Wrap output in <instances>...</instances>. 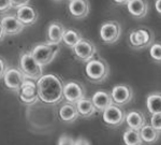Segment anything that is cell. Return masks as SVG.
<instances>
[{
  "label": "cell",
  "instance_id": "1",
  "mask_svg": "<svg viewBox=\"0 0 161 145\" xmlns=\"http://www.w3.org/2000/svg\"><path fill=\"white\" fill-rule=\"evenodd\" d=\"M64 83L55 74H45L37 81L39 99L46 104H57L64 98Z\"/></svg>",
  "mask_w": 161,
  "mask_h": 145
},
{
  "label": "cell",
  "instance_id": "2",
  "mask_svg": "<svg viewBox=\"0 0 161 145\" xmlns=\"http://www.w3.org/2000/svg\"><path fill=\"white\" fill-rule=\"evenodd\" d=\"M85 72L89 81L93 83H101L108 79L110 74V67L103 58L93 57L86 63Z\"/></svg>",
  "mask_w": 161,
  "mask_h": 145
},
{
  "label": "cell",
  "instance_id": "3",
  "mask_svg": "<svg viewBox=\"0 0 161 145\" xmlns=\"http://www.w3.org/2000/svg\"><path fill=\"white\" fill-rule=\"evenodd\" d=\"M20 70L27 79L33 80V81H38L41 76L43 75V66L33 58L31 53L23 54L19 60Z\"/></svg>",
  "mask_w": 161,
  "mask_h": 145
},
{
  "label": "cell",
  "instance_id": "4",
  "mask_svg": "<svg viewBox=\"0 0 161 145\" xmlns=\"http://www.w3.org/2000/svg\"><path fill=\"white\" fill-rule=\"evenodd\" d=\"M59 52L58 44H51V43H44V44H39L32 48L31 55L33 58L38 61L41 66H46L51 64L55 59Z\"/></svg>",
  "mask_w": 161,
  "mask_h": 145
},
{
  "label": "cell",
  "instance_id": "5",
  "mask_svg": "<svg viewBox=\"0 0 161 145\" xmlns=\"http://www.w3.org/2000/svg\"><path fill=\"white\" fill-rule=\"evenodd\" d=\"M154 35L147 28H139L130 32L129 42L130 45L136 50H141L153 44Z\"/></svg>",
  "mask_w": 161,
  "mask_h": 145
},
{
  "label": "cell",
  "instance_id": "6",
  "mask_svg": "<svg viewBox=\"0 0 161 145\" xmlns=\"http://www.w3.org/2000/svg\"><path fill=\"white\" fill-rule=\"evenodd\" d=\"M121 35V26L116 20H108L103 23L100 27V38L106 44L117 42Z\"/></svg>",
  "mask_w": 161,
  "mask_h": 145
},
{
  "label": "cell",
  "instance_id": "7",
  "mask_svg": "<svg viewBox=\"0 0 161 145\" xmlns=\"http://www.w3.org/2000/svg\"><path fill=\"white\" fill-rule=\"evenodd\" d=\"M86 97L84 85L76 81H70L64 85V98L70 103H75Z\"/></svg>",
  "mask_w": 161,
  "mask_h": 145
},
{
  "label": "cell",
  "instance_id": "8",
  "mask_svg": "<svg viewBox=\"0 0 161 145\" xmlns=\"http://www.w3.org/2000/svg\"><path fill=\"white\" fill-rule=\"evenodd\" d=\"M103 121L110 127H118L125 121V114L124 110L117 104H112L108 109L103 111Z\"/></svg>",
  "mask_w": 161,
  "mask_h": 145
},
{
  "label": "cell",
  "instance_id": "9",
  "mask_svg": "<svg viewBox=\"0 0 161 145\" xmlns=\"http://www.w3.org/2000/svg\"><path fill=\"white\" fill-rule=\"evenodd\" d=\"M19 99L25 104H33L39 100L37 83L33 80L26 79L19 90Z\"/></svg>",
  "mask_w": 161,
  "mask_h": 145
},
{
  "label": "cell",
  "instance_id": "10",
  "mask_svg": "<svg viewBox=\"0 0 161 145\" xmlns=\"http://www.w3.org/2000/svg\"><path fill=\"white\" fill-rule=\"evenodd\" d=\"M73 52L75 56L82 61L87 63L88 60H90L92 58L96 56L97 54V48L96 45L93 44L90 40L82 38L80 40V42L73 47Z\"/></svg>",
  "mask_w": 161,
  "mask_h": 145
},
{
  "label": "cell",
  "instance_id": "11",
  "mask_svg": "<svg viewBox=\"0 0 161 145\" xmlns=\"http://www.w3.org/2000/svg\"><path fill=\"white\" fill-rule=\"evenodd\" d=\"M26 79L27 77L25 76L22 70L17 68H8L3 75V81L6 86L9 89L14 90V92H19Z\"/></svg>",
  "mask_w": 161,
  "mask_h": 145
},
{
  "label": "cell",
  "instance_id": "12",
  "mask_svg": "<svg viewBox=\"0 0 161 145\" xmlns=\"http://www.w3.org/2000/svg\"><path fill=\"white\" fill-rule=\"evenodd\" d=\"M112 99L115 104L119 105H126L129 103L133 98V90L129 85L126 84H119L113 87L111 92Z\"/></svg>",
  "mask_w": 161,
  "mask_h": 145
},
{
  "label": "cell",
  "instance_id": "13",
  "mask_svg": "<svg viewBox=\"0 0 161 145\" xmlns=\"http://www.w3.org/2000/svg\"><path fill=\"white\" fill-rule=\"evenodd\" d=\"M0 23L3 26L6 33L9 36L19 35L25 28V25L16 16H13V15H6V16H3L1 20H0Z\"/></svg>",
  "mask_w": 161,
  "mask_h": 145
},
{
  "label": "cell",
  "instance_id": "14",
  "mask_svg": "<svg viewBox=\"0 0 161 145\" xmlns=\"http://www.w3.org/2000/svg\"><path fill=\"white\" fill-rule=\"evenodd\" d=\"M69 12L74 19H84L89 13L88 0H70Z\"/></svg>",
  "mask_w": 161,
  "mask_h": 145
},
{
  "label": "cell",
  "instance_id": "15",
  "mask_svg": "<svg viewBox=\"0 0 161 145\" xmlns=\"http://www.w3.org/2000/svg\"><path fill=\"white\" fill-rule=\"evenodd\" d=\"M127 9L133 17L143 19L148 12V3L146 0H129L127 3Z\"/></svg>",
  "mask_w": 161,
  "mask_h": 145
},
{
  "label": "cell",
  "instance_id": "16",
  "mask_svg": "<svg viewBox=\"0 0 161 145\" xmlns=\"http://www.w3.org/2000/svg\"><path fill=\"white\" fill-rule=\"evenodd\" d=\"M92 101L93 105L97 109V111H103L108 109L110 105L113 104V99H112L111 92H108L105 90H98L96 92L92 97Z\"/></svg>",
  "mask_w": 161,
  "mask_h": 145
},
{
  "label": "cell",
  "instance_id": "17",
  "mask_svg": "<svg viewBox=\"0 0 161 145\" xmlns=\"http://www.w3.org/2000/svg\"><path fill=\"white\" fill-rule=\"evenodd\" d=\"M16 17L25 26H29V25L35 24V23L37 22L38 13L32 7H29L26 4V6H23L17 9Z\"/></svg>",
  "mask_w": 161,
  "mask_h": 145
},
{
  "label": "cell",
  "instance_id": "18",
  "mask_svg": "<svg viewBox=\"0 0 161 145\" xmlns=\"http://www.w3.org/2000/svg\"><path fill=\"white\" fill-rule=\"evenodd\" d=\"M64 27L61 23L53 22L47 29V42L51 44H59L62 42V37L64 33Z\"/></svg>",
  "mask_w": 161,
  "mask_h": 145
},
{
  "label": "cell",
  "instance_id": "19",
  "mask_svg": "<svg viewBox=\"0 0 161 145\" xmlns=\"http://www.w3.org/2000/svg\"><path fill=\"white\" fill-rule=\"evenodd\" d=\"M125 120H126L127 125L129 126V128L134 129V130H140L146 124L144 114L141 111L136 110H132L129 113H127Z\"/></svg>",
  "mask_w": 161,
  "mask_h": 145
},
{
  "label": "cell",
  "instance_id": "20",
  "mask_svg": "<svg viewBox=\"0 0 161 145\" xmlns=\"http://www.w3.org/2000/svg\"><path fill=\"white\" fill-rule=\"evenodd\" d=\"M75 105H76L79 115L84 118L92 117V116L95 115L96 112H97V109L93 105L92 99H88L86 97L77 101V102L75 103Z\"/></svg>",
  "mask_w": 161,
  "mask_h": 145
},
{
  "label": "cell",
  "instance_id": "21",
  "mask_svg": "<svg viewBox=\"0 0 161 145\" xmlns=\"http://www.w3.org/2000/svg\"><path fill=\"white\" fill-rule=\"evenodd\" d=\"M79 112H77L76 105L73 103H66L59 110V117L64 123H73L79 118Z\"/></svg>",
  "mask_w": 161,
  "mask_h": 145
},
{
  "label": "cell",
  "instance_id": "22",
  "mask_svg": "<svg viewBox=\"0 0 161 145\" xmlns=\"http://www.w3.org/2000/svg\"><path fill=\"white\" fill-rule=\"evenodd\" d=\"M140 134H141L143 144H147V145L155 144L156 142L159 140V137H160V133L156 130L154 127L152 125H147V124H145V125L140 129Z\"/></svg>",
  "mask_w": 161,
  "mask_h": 145
},
{
  "label": "cell",
  "instance_id": "23",
  "mask_svg": "<svg viewBox=\"0 0 161 145\" xmlns=\"http://www.w3.org/2000/svg\"><path fill=\"white\" fill-rule=\"evenodd\" d=\"M146 108L150 114L161 113V92H152L146 98Z\"/></svg>",
  "mask_w": 161,
  "mask_h": 145
},
{
  "label": "cell",
  "instance_id": "24",
  "mask_svg": "<svg viewBox=\"0 0 161 145\" xmlns=\"http://www.w3.org/2000/svg\"><path fill=\"white\" fill-rule=\"evenodd\" d=\"M123 141L125 145H142L143 141L141 139L140 130H134V129L128 128L124 132Z\"/></svg>",
  "mask_w": 161,
  "mask_h": 145
},
{
  "label": "cell",
  "instance_id": "25",
  "mask_svg": "<svg viewBox=\"0 0 161 145\" xmlns=\"http://www.w3.org/2000/svg\"><path fill=\"white\" fill-rule=\"evenodd\" d=\"M80 39H82V36H80L79 31H76L74 29H67L64 30V37H62V42L67 46L73 48L80 42Z\"/></svg>",
  "mask_w": 161,
  "mask_h": 145
},
{
  "label": "cell",
  "instance_id": "26",
  "mask_svg": "<svg viewBox=\"0 0 161 145\" xmlns=\"http://www.w3.org/2000/svg\"><path fill=\"white\" fill-rule=\"evenodd\" d=\"M149 55L157 63H161V42H155L150 45Z\"/></svg>",
  "mask_w": 161,
  "mask_h": 145
},
{
  "label": "cell",
  "instance_id": "27",
  "mask_svg": "<svg viewBox=\"0 0 161 145\" xmlns=\"http://www.w3.org/2000/svg\"><path fill=\"white\" fill-rule=\"evenodd\" d=\"M150 125H152L159 133H161V113L152 114L150 118Z\"/></svg>",
  "mask_w": 161,
  "mask_h": 145
},
{
  "label": "cell",
  "instance_id": "28",
  "mask_svg": "<svg viewBox=\"0 0 161 145\" xmlns=\"http://www.w3.org/2000/svg\"><path fill=\"white\" fill-rule=\"evenodd\" d=\"M74 142H75V140L72 138L71 136L64 133V134H62V136H60V138L58 139L57 145H74Z\"/></svg>",
  "mask_w": 161,
  "mask_h": 145
},
{
  "label": "cell",
  "instance_id": "29",
  "mask_svg": "<svg viewBox=\"0 0 161 145\" xmlns=\"http://www.w3.org/2000/svg\"><path fill=\"white\" fill-rule=\"evenodd\" d=\"M30 0H10L12 8H20L29 3Z\"/></svg>",
  "mask_w": 161,
  "mask_h": 145
},
{
  "label": "cell",
  "instance_id": "30",
  "mask_svg": "<svg viewBox=\"0 0 161 145\" xmlns=\"http://www.w3.org/2000/svg\"><path fill=\"white\" fill-rule=\"evenodd\" d=\"M8 64L6 63L3 58H0V79H3V75L6 73V71L8 70Z\"/></svg>",
  "mask_w": 161,
  "mask_h": 145
},
{
  "label": "cell",
  "instance_id": "31",
  "mask_svg": "<svg viewBox=\"0 0 161 145\" xmlns=\"http://www.w3.org/2000/svg\"><path fill=\"white\" fill-rule=\"evenodd\" d=\"M11 2L10 0H0V12H4L7 10L11 9Z\"/></svg>",
  "mask_w": 161,
  "mask_h": 145
},
{
  "label": "cell",
  "instance_id": "32",
  "mask_svg": "<svg viewBox=\"0 0 161 145\" xmlns=\"http://www.w3.org/2000/svg\"><path fill=\"white\" fill-rule=\"evenodd\" d=\"M74 145H92V143L89 142V140H87L84 137H80V138L75 140Z\"/></svg>",
  "mask_w": 161,
  "mask_h": 145
},
{
  "label": "cell",
  "instance_id": "33",
  "mask_svg": "<svg viewBox=\"0 0 161 145\" xmlns=\"http://www.w3.org/2000/svg\"><path fill=\"white\" fill-rule=\"evenodd\" d=\"M155 8L157 11L161 15V0H156L155 1Z\"/></svg>",
  "mask_w": 161,
  "mask_h": 145
},
{
  "label": "cell",
  "instance_id": "34",
  "mask_svg": "<svg viewBox=\"0 0 161 145\" xmlns=\"http://www.w3.org/2000/svg\"><path fill=\"white\" fill-rule=\"evenodd\" d=\"M6 36H7V33H6V31H4L3 26H2V25H1V23H0V41L3 40Z\"/></svg>",
  "mask_w": 161,
  "mask_h": 145
},
{
  "label": "cell",
  "instance_id": "35",
  "mask_svg": "<svg viewBox=\"0 0 161 145\" xmlns=\"http://www.w3.org/2000/svg\"><path fill=\"white\" fill-rule=\"evenodd\" d=\"M114 1L118 4H127L129 2V0H114Z\"/></svg>",
  "mask_w": 161,
  "mask_h": 145
}]
</instances>
